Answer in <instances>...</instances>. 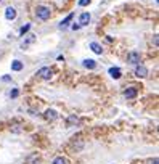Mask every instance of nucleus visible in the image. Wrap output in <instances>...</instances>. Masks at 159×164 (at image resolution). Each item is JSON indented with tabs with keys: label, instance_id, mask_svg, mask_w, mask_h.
<instances>
[{
	"label": "nucleus",
	"instance_id": "obj_15",
	"mask_svg": "<svg viewBox=\"0 0 159 164\" xmlns=\"http://www.w3.org/2000/svg\"><path fill=\"white\" fill-rule=\"evenodd\" d=\"M51 164H66V159H64L63 156H58V158L53 159V162Z\"/></svg>",
	"mask_w": 159,
	"mask_h": 164
},
{
	"label": "nucleus",
	"instance_id": "obj_20",
	"mask_svg": "<svg viewBox=\"0 0 159 164\" xmlns=\"http://www.w3.org/2000/svg\"><path fill=\"white\" fill-rule=\"evenodd\" d=\"M2 81H5V82H10V81H11V77H10V76H3V77H2Z\"/></svg>",
	"mask_w": 159,
	"mask_h": 164
},
{
	"label": "nucleus",
	"instance_id": "obj_17",
	"mask_svg": "<svg viewBox=\"0 0 159 164\" xmlns=\"http://www.w3.org/2000/svg\"><path fill=\"white\" fill-rule=\"evenodd\" d=\"M77 121H79V119L76 118V116H71V118L68 119V124H74V122H77Z\"/></svg>",
	"mask_w": 159,
	"mask_h": 164
},
{
	"label": "nucleus",
	"instance_id": "obj_9",
	"mask_svg": "<svg viewBox=\"0 0 159 164\" xmlns=\"http://www.w3.org/2000/svg\"><path fill=\"white\" fill-rule=\"evenodd\" d=\"M90 48H92V51H95L96 55H101V53H103V48L100 47V44H96V42H92V44H90Z\"/></svg>",
	"mask_w": 159,
	"mask_h": 164
},
{
	"label": "nucleus",
	"instance_id": "obj_7",
	"mask_svg": "<svg viewBox=\"0 0 159 164\" xmlns=\"http://www.w3.org/2000/svg\"><path fill=\"white\" fill-rule=\"evenodd\" d=\"M79 23H81V26H87L90 23V13H82L79 18Z\"/></svg>",
	"mask_w": 159,
	"mask_h": 164
},
{
	"label": "nucleus",
	"instance_id": "obj_6",
	"mask_svg": "<svg viewBox=\"0 0 159 164\" xmlns=\"http://www.w3.org/2000/svg\"><path fill=\"white\" fill-rule=\"evenodd\" d=\"M5 18H7V20H15V18H16V10H15V8L8 7L5 10Z\"/></svg>",
	"mask_w": 159,
	"mask_h": 164
},
{
	"label": "nucleus",
	"instance_id": "obj_13",
	"mask_svg": "<svg viewBox=\"0 0 159 164\" xmlns=\"http://www.w3.org/2000/svg\"><path fill=\"white\" fill-rule=\"evenodd\" d=\"M11 69H13V71H21V69H23V63L18 61V60H15V61L11 63Z\"/></svg>",
	"mask_w": 159,
	"mask_h": 164
},
{
	"label": "nucleus",
	"instance_id": "obj_16",
	"mask_svg": "<svg viewBox=\"0 0 159 164\" xmlns=\"http://www.w3.org/2000/svg\"><path fill=\"white\" fill-rule=\"evenodd\" d=\"M29 29H31V24H26V26H23V27H21V31H20V32H21L23 36H24V32H27Z\"/></svg>",
	"mask_w": 159,
	"mask_h": 164
},
{
	"label": "nucleus",
	"instance_id": "obj_21",
	"mask_svg": "<svg viewBox=\"0 0 159 164\" xmlns=\"http://www.w3.org/2000/svg\"><path fill=\"white\" fill-rule=\"evenodd\" d=\"M148 164H157V158H154V159H149Z\"/></svg>",
	"mask_w": 159,
	"mask_h": 164
},
{
	"label": "nucleus",
	"instance_id": "obj_10",
	"mask_svg": "<svg viewBox=\"0 0 159 164\" xmlns=\"http://www.w3.org/2000/svg\"><path fill=\"white\" fill-rule=\"evenodd\" d=\"M84 66H85L87 69H95L96 68V63H95V60H84Z\"/></svg>",
	"mask_w": 159,
	"mask_h": 164
},
{
	"label": "nucleus",
	"instance_id": "obj_4",
	"mask_svg": "<svg viewBox=\"0 0 159 164\" xmlns=\"http://www.w3.org/2000/svg\"><path fill=\"white\" fill-rule=\"evenodd\" d=\"M37 74H39L42 79H50V77H51V69L47 68V66H45V68H40Z\"/></svg>",
	"mask_w": 159,
	"mask_h": 164
},
{
	"label": "nucleus",
	"instance_id": "obj_8",
	"mask_svg": "<svg viewBox=\"0 0 159 164\" xmlns=\"http://www.w3.org/2000/svg\"><path fill=\"white\" fill-rule=\"evenodd\" d=\"M45 118L48 121H55L58 118V114H57V111H55V110H47L45 111Z\"/></svg>",
	"mask_w": 159,
	"mask_h": 164
},
{
	"label": "nucleus",
	"instance_id": "obj_3",
	"mask_svg": "<svg viewBox=\"0 0 159 164\" xmlns=\"http://www.w3.org/2000/svg\"><path fill=\"white\" fill-rule=\"evenodd\" d=\"M127 61L132 63V64H138L140 63V53H137V51H130V53L127 55Z\"/></svg>",
	"mask_w": 159,
	"mask_h": 164
},
{
	"label": "nucleus",
	"instance_id": "obj_12",
	"mask_svg": "<svg viewBox=\"0 0 159 164\" xmlns=\"http://www.w3.org/2000/svg\"><path fill=\"white\" fill-rule=\"evenodd\" d=\"M109 74H111V77L119 79V77H121V69H119V68H111V69H109Z\"/></svg>",
	"mask_w": 159,
	"mask_h": 164
},
{
	"label": "nucleus",
	"instance_id": "obj_19",
	"mask_svg": "<svg viewBox=\"0 0 159 164\" xmlns=\"http://www.w3.org/2000/svg\"><path fill=\"white\" fill-rule=\"evenodd\" d=\"M10 97L11 98H15V97H18V90L15 88V90H11V93H10Z\"/></svg>",
	"mask_w": 159,
	"mask_h": 164
},
{
	"label": "nucleus",
	"instance_id": "obj_1",
	"mask_svg": "<svg viewBox=\"0 0 159 164\" xmlns=\"http://www.w3.org/2000/svg\"><path fill=\"white\" fill-rule=\"evenodd\" d=\"M35 13H37V18H39V20H44V21L48 20L50 15H51L50 8H47V7H37Z\"/></svg>",
	"mask_w": 159,
	"mask_h": 164
},
{
	"label": "nucleus",
	"instance_id": "obj_14",
	"mask_svg": "<svg viewBox=\"0 0 159 164\" xmlns=\"http://www.w3.org/2000/svg\"><path fill=\"white\" fill-rule=\"evenodd\" d=\"M34 40H35V37H34V36H29V37H27V39H26L24 42H23V45H21V47H23V48H26V47L29 45V44H32Z\"/></svg>",
	"mask_w": 159,
	"mask_h": 164
},
{
	"label": "nucleus",
	"instance_id": "obj_11",
	"mask_svg": "<svg viewBox=\"0 0 159 164\" xmlns=\"http://www.w3.org/2000/svg\"><path fill=\"white\" fill-rule=\"evenodd\" d=\"M72 16H74V15H72V13H69V15H68L66 18H64V20H63L61 23H60V29H64V27H66V26L69 24V21H71V20H72Z\"/></svg>",
	"mask_w": 159,
	"mask_h": 164
},
{
	"label": "nucleus",
	"instance_id": "obj_22",
	"mask_svg": "<svg viewBox=\"0 0 159 164\" xmlns=\"http://www.w3.org/2000/svg\"><path fill=\"white\" fill-rule=\"evenodd\" d=\"M79 27H81V24H74V26H72V29H74V31H77Z\"/></svg>",
	"mask_w": 159,
	"mask_h": 164
},
{
	"label": "nucleus",
	"instance_id": "obj_2",
	"mask_svg": "<svg viewBox=\"0 0 159 164\" xmlns=\"http://www.w3.org/2000/svg\"><path fill=\"white\" fill-rule=\"evenodd\" d=\"M135 76H137V77H146V76H148L146 66H143V64H138V66L135 68Z\"/></svg>",
	"mask_w": 159,
	"mask_h": 164
},
{
	"label": "nucleus",
	"instance_id": "obj_18",
	"mask_svg": "<svg viewBox=\"0 0 159 164\" xmlns=\"http://www.w3.org/2000/svg\"><path fill=\"white\" fill-rule=\"evenodd\" d=\"M90 3V0H79V5L81 7H85V5H88Z\"/></svg>",
	"mask_w": 159,
	"mask_h": 164
},
{
	"label": "nucleus",
	"instance_id": "obj_5",
	"mask_svg": "<svg viewBox=\"0 0 159 164\" xmlns=\"http://www.w3.org/2000/svg\"><path fill=\"white\" fill-rule=\"evenodd\" d=\"M124 97L127 98V100H130V98H135V97H137V90L132 88V87L125 88V90H124Z\"/></svg>",
	"mask_w": 159,
	"mask_h": 164
}]
</instances>
